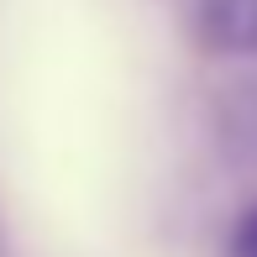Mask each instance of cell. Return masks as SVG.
I'll list each match as a JSON object with an SVG mask.
<instances>
[{
    "mask_svg": "<svg viewBox=\"0 0 257 257\" xmlns=\"http://www.w3.org/2000/svg\"><path fill=\"white\" fill-rule=\"evenodd\" d=\"M200 27L220 53H257V0H205Z\"/></svg>",
    "mask_w": 257,
    "mask_h": 257,
    "instance_id": "cell-1",
    "label": "cell"
},
{
    "mask_svg": "<svg viewBox=\"0 0 257 257\" xmlns=\"http://www.w3.org/2000/svg\"><path fill=\"white\" fill-rule=\"evenodd\" d=\"M226 257H257V205H247L231 226V241H226Z\"/></svg>",
    "mask_w": 257,
    "mask_h": 257,
    "instance_id": "cell-2",
    "label": "cell"
}]
</instances>
